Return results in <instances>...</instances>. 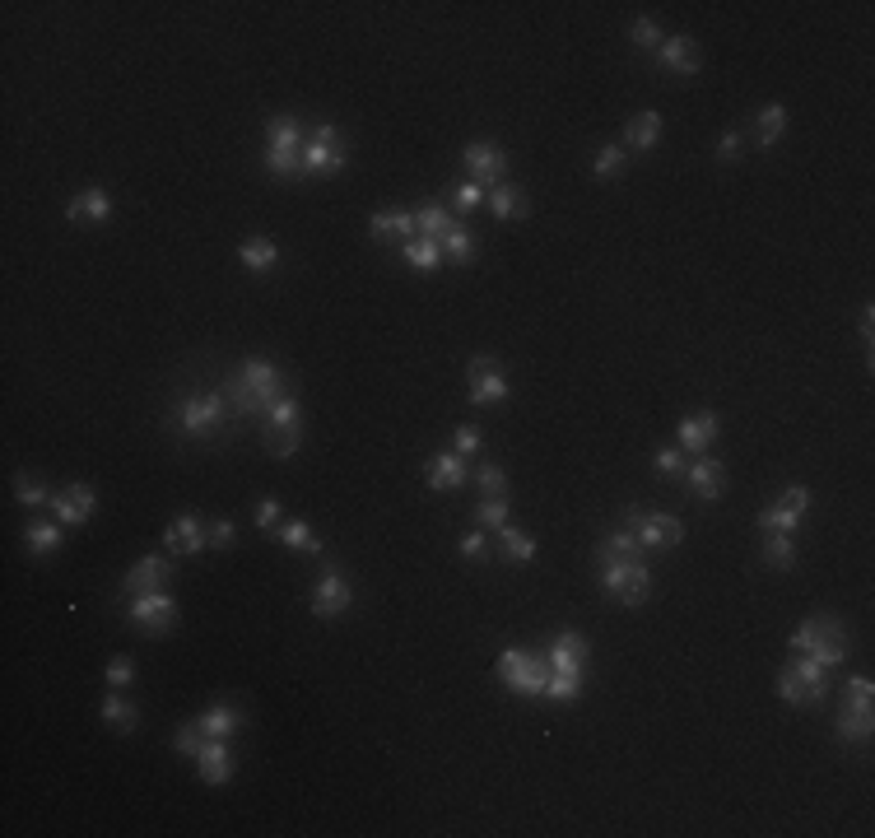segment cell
Listing matches in <instances>:
<instances>
[{
    "label": "cell",
    "mask_w": 875,
    "mask_h": 838,
    "mask_svg": "<svg viewBox=\"0 0 875 838\" xmlns=\"http://www.w3.org/2000/svg\"><path fill=\"white\" fill-rule=\"evenodd\" d=\"M596 578L606 587V596H615L624 610H638L652 592V573H647V555H606L596 550Z\"/></svg>",
    "instance_id": "1"
},
{
    "label": "cell",
    "mask_w": 875,
    "mask_h": 838,
    "mask_svg": "<svg viewBox=\"0 0 875 838\" xmlns=\"http://www.w3.org/2000/svg\"><path fill=\"white\" fill-rule=\"evenodd\" d=\"M787 648L806 652V657H815L824 671H834V666L848 662V648H852L848 624L838 620V615H810V620L796 624V634L787 638Z\"/></svg>",
    "instance_id": "2"
},
{
    "label": "cell",
    "mask_w": 875,
    "mask_h": 838,
    "mask_svg": "<svg viewBox=\"0 0 875 838\" xmlns=\"http://www.w3.org/2000/svg\"><path fill=\"white\" fill-rule=\"evenodd\" d=\"M233 419L229 401H224V392H191L182 396V406L173 410V424L177 433H187V438H215V433H224V424Z\"/></svg>",
    "instance_id": "3"
},
{
    "label": "cell",
    "mask_w": 875,
    "mask_h": 838,
    "mask_svg": "<svg viewBox=\"0 0 875 838\" xmlns=\"http://www.w3.org/2000/svg\"><path fill=\"white\" fill-rule=\"evenodd\" d=\"M350 163V145L336 122H317L303 136V177H336Z\"/></svg>",
    "instance_id": "4"
},
{
    "label": "cell",
    "mask_w": 875,
    "mask_h": 838,
    "mask_svg": "<svg viewBox=\"0 0 875 838\" xmlns=\"http://www.w3.org/2000/svg\"><path fill=\"white\" fill-rule=\"evenodd\" d=\"M266 173L303 177V126L294 117H270L266 122Z\"/></svg>",
    "instance_id": "5"
},
{
    "label": "cell",
    "mask_w": 875,
    "mask_h": 838,
    "mask_svg": "<svg viewBox=\"0 0 875 838\" xmlns=\"http://www.w3.org/2000/svg\"><path fill=\"white\" fill-rule=\"evenodd\" d=\"M499 680H503V690L508 694L540 699V694H545V680H550V657H545V652L508 648L499 657Z\"/></svg>",
    "instance_id": "6"
},
{
    "label": "cell",
    "mask_w": 875,
    "mask_h": 838,
    "mask_svg": "<svg viewBox=\"0 0 875 838\" xmlns=\"http://www.w3.org/2000/svg\"><path fill=\"white\" fill-rule=\"evenodd\" d=\"M824 676H829V671H824L815 657L796 652L792 662L778 671V694L792 703V708H810V703H820L824 690H829V680H824Z\"/></svg>",
    "instance_id": "7"
},
{
    "label": "cell",
    "mask_w": 875,
    "mask_h": 838,
    "mask_svg": "<svg viewBox=\"0 0 875 838\" xmlns=\"http://www.w3.org/2000/svg\"><path fill=\"white\" fill-rule=\"evenodd\" d=\"M624 531L638 536V545H643L647 555H652V550H675V545L685 541V522H680V517L647 513V508H629V513H624Z\"/></svg>",
    "instance_id": "8"
},
{
    "label": "cell",
    "mask_w": 875,
    "mask_h": 838,
    "mask_svg": "<svg viewBox=\"0 0 875 838\" xmlns=\"http://www.w3.org/2000/svg\"><path fill=\"white\" fill-rule=\"evenodd\" d=\"M126 620L149 638H163L177 629V601L168 592H140L126 596Z\"/></svg>",
    "instance_id": "9"
},
{
    "label": "cell",
    "mask_w": 875,
    "mask_h": 838,
    "mask_svg": "<svg viewBox=\"0 0 875 838\" xmlns=\"http://www.w3.org/2000/svg\"><path fill=\"white\" fill-rule=\"evenodd\" d=\"M466 378H471V387H466L471 406H503V401L512 396L508 373H503V364L499 359H489V354H475L471 364H466Z\"/></svg>",
    "instance_id": "10"
},
{
    "label": "cell",
    "mask_w": 875,
    "mask_h": 838,
    "mask_svg": "<svg viewBox=\"0 0 875 838\" xmlns=\"http://www.w3.org/2000/svg\"><path fill=\"white\" fill-rule=\"evenodd\" d=\"M312 615L317 620H340L345 610L354 606V587H350V578L345 573H336V568H326L322 578L312 582Z\"/></svg>",
    "instance_id": "11"
},
{
    "label": "cell",
    "mask_w": 875,
    "mask_h": 838,
    "mask_svg": "<svg viewBox=\"0 0 875 838\" xmlns=\"http://www.w3.org/2000/svg\"><path fill=\"white\" fill-rule=\"evenodd\" d=\"M461 163L471 168V182H480L485 191L508 182V154H503V145H494V140H471V145L461 149Z\"/></svg>",
    "instance_id": "12"
},
{
    "label": "cell",
    "mask_w": 875,
    "mask_h": 838,
    "mask_svg": "<svg viewBox=\"0 0 875 838\" xmlns=\"http://www.w3.org/2000/svg\"><path fill=\"white\" fill-rule=\"evenodd\" d=\"M173 559L168 555H145V559H135L131 568H126V578H122V592L126 596H140V592H168V582H173Z\"/></svg>",
    "instance_id": "13"
},
{
    "label": "cell",
    "mask_w": 875,
    "mask_h": 838,
    "mask_svg": "<svg viewBox=\"0 0 875 838\" xmlns=\"http://www.w3.org/2000/svg\"><path fill=\"white\" fill-rule=\"evenodd\" d=\"M545 657H550L554 676H587V657H592V648H587V638H582L578 629H564V634L550 638Z\"/></svg>",
    "instance_id": "14"
},
{
    "label": "cell",
    "mask_w": 875,
    "mask_h": 838,
    "mask_svg": "<svg viewBox=\"0 0 875 838\" xmlns=\"http://www.w3.org/2000/svg\"><path fill=\"white\" fill-rule=\"evenodd\" d=\"M94 508H98V489L84 485V480L66 485L61 494H52V513L61 527H84V522L94 517Z\"/></svg>",
    "instance_id": "15"
},
{
    "label": "cell",
    "mask_w": 875,
    "mask_h": 838,
    "mask_svg": "<svg viewBox=\"0 0 875 838\" xmlns=\"http://www.w3.org/2000/svg\"><path fill=\"white\" fill-rule=\"evenodd\" d=\"M163 545H168V555H173V559L201 555L205 545H210V536H205V517L177 513L173 522H168V531H163Z\"/></svg>",
    "instance_id": "16"
},
{
    "label": "cell",
    "mask_w": 875,
    "mask_h": 838,
    "mask_svg": "<svg viewBox=\"0 0 875 838\" xmlns=\"http://www.w3.org/2000/svg\"><path fill=\"white\" fill-rule=\"evenodd\" d=\"M680 480H685V489L694 494V499L717 503V499H722V489H727V466H722L717 457H694L685 466V475H680Z\"/></svg>",
    "instance_id": "17"
},
{
    "label": "cell",
    "mask_w": 875,
    "mask_h": 838,
    "mask_svg": "<svg viewBox=\"0 0 875 838\" xmlns=\"http://www.w3.org/2000/svg\"><path fill=\"white\" fill-rule=\"evenodd\" d=\"M657 66L666 70V75H680V80L699 75V66H703L699 42L685 38V33H675V38H661V47H657Z\"/></svg>",
    "instance_id": "18"
},
{
    "label": "cell",
    "mask_w": 875,
    "mask_h": 838,
    "mask_svg": "<svg viewBox=\"0 0 875 838\" xmlns=\"http://www.w3.org/2000/svg\"><path fill=\"white\" fill-rule=\"evenodd\" d=\"M717 443V415L713 410H699V415H685L675 424V447L685 457H708V447Z\"/></svg>",
    "instance_id": "19"
},
{
    "label": "cell",
    "mask_w": 875,
    "mask_h": 838,
    "mask_svg": "<svg viewBox=\"0 0 875 838\" xmlns=\"http://www.w3.org/2000/svg\"><path fill=\"white\" fill-rule=\"evenodd\" d=\"M424 480H429V489H438V494L466 489L471 485V466H466L461 452H433V457L424 461Z\"/></svg>",
    "instance_id": "20"
},
{
    "label": "cell",
    "mask_w": 875,
    "mask_h": 838,
    "mask_svg": "<svg viewBox=\"0 0 875 838\" xmlns=\"http://www.w3.org/2000/svg\"><path fill=\"white\" fill-rule=\"evenodd\" d=\"M66 219H70V224H108V219H112V196H108V187H84V191H75V196H70V205H66Z\"/></svg>",
    "instance_id": "21"
},
{
    "label": "cell",
    "mask_w": 875,
    "mask_h": 838,
    "mask_svg": "<svg viewBox=\"0 0 875 838\" xmlns=\"http://www.w3.org/2000/svg\"><path fill=\"white\" fill-rule=\"evenodd\" d=\"M196 769H201V783L205 787H224L233 778V750L219 736H210L205 741V750L196 755Z\"/></svg>",
    "instance_id": "22"
},
{
    "label": "cell",
    "mask_w": 875,
    "mask_h": 838,
    "mask_svg": "<svg viewBox=\"0 0 875 838\" xmlns=\"http://www.w3.org/2000/svg\"><path fill=\"white\" fill-rule=\"evenodd\" d=\"M368 233H373L377 243H401V247L410 243V238H419L410 210H377V215L368 219Z\"/></svg>",
    "instance_id": "23"
},
{
    "label": "cell",
    "mask_w": 875,
    "mask_h": 838,
    "mask_svg": "<svg viewBox=\"0 0 875 838\" xmlns=\"http://www.w3.org/2000/svg\"><path fill=\"white\" fill-rule=\"evenodd\" d=\"M238 368H243V378L252 382V392L261 396L266 406H275L284 396V373L270 364V359H247V364H238Z\"/></svg>",
    "instance_id": "24"
},
{
    "label": "cell",
    "mask_w": 875,
    "mask_h": 838,
    "mask_svg": "<svg viewBox=\"0 0 875 838\" xmlns=\"http://www.w3.org/2000/svg\"><path fill=\"white\" fill-rule=\"evenodd\" d=\"M98 717H103V727H112V731H135L140 727V703H135L131 694L112 690L98 703Z\"/></svg>",
    "instance_id": "25"
},
{
    "label": "cell",
    "mask_w": 875,
    "mask_h": 838,
    "mask_svg": "<svg viewBox=\"0 0 875 838\" xmlns=\"http://www.w3.org/2000/svg\"><path fill=\"white\" fill-rule=\"evenodd\" d=\"M205 727V736H219V741H229L233 731H243V722H247V713L238 708V703H210L201 717H196Z\"/></svg>",
    "instance_id": "26"
},
{
    "label": "cell",
    "mask_w": 875,
    "mask_h": 838,
    "mask_svg": "<svg viewBox=\"0 0 875 838\" xmlns=\"http://www.w3.org/2000/svg\"><path fill=\"white\" fill-rule=\"evenodd\" d=\"M661 140V112H638L633 122H624V149H633V154H647V149H657Z\"/></svg>",
    "instance_id": "27"
},
{
    "label": "cell",
    "mask_w": 875,
    "mask_h": 838,
    "mask_svg": "<svg viewBox=\"0 0 875 838\" xmlns=\"http://www.w3.org/2000/svg\"><path fill=\"white\" fill-rule=\"evenodd\" d=\"M61 541H66V531H61V522H28L24 527V550L33 559H47L61 550Z\"/></svg>",
    "instance_id": "28"
},
{
    "label": "cell",
    "mask_w": 875,
    "mask_h": 838,
    "mask_svg": "<svg viewBox=\"0 0 875 838\" xmlns=\"http://www.w3.org/2000/svg\"><path fill=\"white\" fill-rule=\"evenodd\" d=\"M485 210H489L494 219H517V215H526V191L517 187V182H499V187H489Z\"/></svg>",
    "instance_id": "29"
},
{
    "label": "cell",
    "mask_w": 875,
    "mask_h": 838,
    "mask_svg": "<svg viewBox=\"0 0 875 838\" xmlns=\"http://www.w3.org/2000/svg\"><path fill=\"white\" fill-rule=\"evenodd\" d=\"M438 247H443V266H471L480 257V243H475V233L466 224H452V233Z\"/></svg>",
    "instance_id": "30"
},
{
    "label": "cell",
    "mask_w": 875,
    "mask_h": 838,
    "mask_svg": "<svg viewBox=\"0 0 875 838\" xmlns=\"http://www.w3.org/2000/svg\"><path fill=\"white\" fill-rule=\"evenodd\" d=\"M270 536H275L280 545H289V550H303V555H322V541L312 536V527L303 522V517H284V522L270 531Z\"/></svg>",
    "instance_id": "31"
},
{
    "label": "cell",
    "mask_w": 875,
    "mask_h": 838,
    "mask_svg": "<svg viewBox=\"0 0 875 838\" xmlns=\"http://www.w3.org/2000/svg\"><path fill=\"white\" fill-rule=\"evenodd\" d=\"M238 261H243L252 275H270L280 266V247L270 243V238H247V243L238 247Z\"/></svg>",
    "instance_id": "32"
},
{
    "label": "cell",
    "mask_w": 875,
    "mask_h": 838,
    "mask_svg": "<svg viewBox=\"0 0 875 838\" xmlns=\"http://www.w3.org/2000/svg\"><path fill=\"white\" fill-rule=\"evenodd\" d=\"M782 131H787V108L782 103H768V108H759V117H754V145L759 149H773L782 140Z\"/></svg>",
    "instance_id": "33"
},
{
    "label": "cell",
    "mask_w": 875,
    "mask_h": 838,
    "mask_svg": "<svg viewBox=\"0 0 875 838\" xmlns=\"http://www.w3.org/2000/svg\"><path fill=\"white\" fill-rule=\"evenodd\" d=\"M452 224H457V219H452V210H447V205H419L415 210V229H419V238H433V243H443L447 233H452Z\"/></svg>",
    "instance_id": "34"
},
{
    "label": "cell",
    "mask_w": 875,
    "mask_h": 838,
    "mask_svg": "<svg viewBox=\"0 0 875 838\" xmlns=\"http://www.w3.org/2000/svg\"><path fill=\"white\" fill-rule=\"evenodd\" d=\"M759 559H764L768 568L787 573V568L796 564V541H792V536H782V531H764V541H759Z\"/></svg>",
    "instance_id": "35"
},
{
    "label": "cell",
    "mask_w": 875,
    "mask_h": 838,
    "mask_svg": "<svg viewBox=\"0 0 875 838\" xmlns=\"http://www.w3.org/2000/svg\"><path fill=\"white\" fill-rule=\"evenodd\" d=\"M871 713H852V708H843V713H838V722H834V736L843 745H866L871 741Z\"/></svg>",
    "instance_id": "36"
},
{
    "label": "cell",
    "mask_w": 875,
    "mask_h": 838,
    "mask_svg": "<svg viewBox=\"0 0 875 838\" xmlns=\"http://www.w3.org/2000/svg\"><path fill=\"white\" fill-rule=\"evenodd\" d=\"M261 443H266L270 457H294L298 443H303V424L298 429H280V424H261Z\"/></svg>",
    "instance_id": "37"
},
{
    "label": "cell",
    "mask_w": 875,
    "mask_h": 838,
    "mask_svg": "<svg viewBox=\"0 0 875 838\" xmlns=\"http://www.w3.org/2000/svg\"><path fill=\"white\" fill-rule=\"evenodd\" d=\"M499 555L512 559V564H531V559H536V541L508 522V527H499Z\"/></svg>",
    "instance_id": "38"
},
{
    "label": "cell",
    "mask_w": 875,
    "mask_h": 838,
    "mask_svg": "<svg viewBox=\"0 0 875 838\" xmlns=\"http://www.w3.org/2000/svg\"><path fill=\"white\" fill-rule=\"evenodd\" d=\"M401 257L415 266V271H438L443 266V247L433 243V238H410V243L401 247Z\"/></svg>",
    "instance_id": "39"
},
{
    "label": "cell",
    "mask_w": 875,
    "mask_h": 838,
    "mask_svg": "<svg viewBox=\"0 0 875 838\" xmlns=\"http://www.w3.org/2000/svg\"><path fill=\"white\" fill-rule=\"evenodd\" d=\"M485 196H489V191L480 187V182H471V177H466V182H457V187L447 191V210H452V215H471V210H480V205H485Z\"/></svg>",
    "instance_id": "40"
},
{
    "label": "cell",
    "mask_w": 875,
    "mask_h": 838,
    "mask_svg": "<svg viewBox=\"0 0 875 838\" xmlns=\"http://www.w3.org/2000/svg\"><path fill=\"white\" fill-rule=\"evenodd\" d=\"M624 168H629V149H624L620 140H615V145H601V149H596V159H592V173H596V177H606V182H610V177H620Z\"/></svg>",
    "instance_id": "41"
},
{
    "label": "cell",
    "mask_w": 875,
    "mask_h": 838,
    "mask_svg": "<svg viewBox=\"0 0 875 838\" xmlns=\"http://www.w3.org/2000/svg\"><path fill=\"white\" fill-rule=\"evenodd\" d=\"M205 741H210V736H205L201 722H187V727L173 731V755H177V759H196V755L205 750Z\"/></svg>",
    "instance_id": "42"
},
{
    "label": "cell",
    "mask_w": 875,
    "mask_h": 838,
    "mask_svg": "<svg viewBox=\"0 0 875 838\" xmlns=\"http://www.w3.org/2000/svg\"><path fill=\"white\" fill-rule=\"evenodd\" d=\"M471 480H475V489H480L485 499H503V494H508V475H503V466H494V461L475 466Z\"/></svg>",
    "instance_id": "43"
},
{
    "label": "cell",
    "mask_w": 875,
    "mask_h": 838,
    "mask_svg": "<svg viewBox=\"0 0 875 838\" xmlns=\"http://www.w3.org/2000/svg\"><path fill=\"white\" fill-rule=\"evenodd\" d=\"M512 522V508H508V494L503 499H485L480 508H475V527L480 531H499Z\"/></svg>",
    "instance_id": "44"
},
{
    "label": "cell",
    "mask_w": 875,
    "mask_h": 838,
    "mask_svg": "<svg viewBox=\"0 0 875 838\" xmlns=\"http://www.w3.org/2000/svg\"><path fill=\"white\" fill-rule=\"evenodd\" d=\"M796 527H801V517H796L792 508H782V503L759 508V531H782V536H792Z\"/></svg>",
    "instance_id": "45"
},
{
    "label": "cell",
    "mask_w": 875,
    "mask_h": 838,
    "mask_svg": "<svg viewBox=\"0 0 875 838\" xmlns=\"http://www.w3.org/2000/svg\"><path fill=\"white\" fill-rule=\"evenodd\" d=\"M582 685H587V676H554V671H550V680H545V694H540V699L573 703V699L582 694Z\"/></svg>",
    "instance_id": "46"
},
{
    "label": "cell",
    "mask_w": 875,
    "mask_h": 838,
    "mask_svg": "<svg viewBox=\"0 0 875 838\" xmlns=\"http://www.w3.org/2000/svg\"><path fill=\"white\" fill-rule=\"evenodd\" d=\"M871 699H875L871 676H852L848 680V694H843V708H852V713H875Z\"/></svg>",
    "instance_id": "47"
},
{
    "label": "cell",
    "mask_w": 875,
    "mask_h": 838,
    "mask_svg": "<svg viewBox=\"0 0 875 838\" xmlns=\"http://www.w3.org/2000/svg\"><path fill=\"white\" fill-rule=\"evenodd\" d=\"M661 38H666V33H661V28L652 24L647 14H638V19H633V24H629V42H633V47H638V52H657V47H661Z\"/></svg>",
    "instance_id": "48"
},
{
    "label": "cell",
    "mask_w": 875,
    "mask_h": 838,
    "mask_svg": "<svg viewBox=\"0 0 875 838\" xmlns=\"http://www.w3.org/2000/svg\"><path fill=\"white\" fill-rule=\"evenodd\" d=\"M303 410H298V396L294 392H284L280 401H275V406H270V415L261 419V424H280V429H298V424H303Z\"/></svg>",
    "instance_id": "49"
},
{
    "label": "cell",
    "mask_w": 875,
    "mask_h": 838,
    "mask_svg": "<svg viewBox=\"0 0 875 838\" xmlns=\"http://www.w3.org/2000/svg\"><path fill=\"white\" fill-rule=\"evenodd\" d=\"M14 499L24 503V508H42V503H52V494H47V485L33 480V475H14Z\"/></svg>",
    "instance_id": "50"
},
{
    "label": "cell",
    "mask_w": 875,
    "mask_h": 838,
    "mask_svg": "<svg viewBox=\"0 0 875 838\" xmlns=\"http://www.w3.org/2000/svg\"><path fill=\"white\" fill-rule=\"evenodd\" d=\"M685 466H689V457L680 452V447H657V452H652V471H657V475L680 480V475H685Z\"/></svg>",
    "instance_id": "51"
},
{
    "label": "cell",
    "mask_w": 875,
    "mask_h": 838,
    "mask_svg": "<svg viewBox=\"0 0 875 838\" xmlns=\"http://www.w3.org/2000/svg\"><path fill=\"white\" fill-rule=\"evenodd\" d=\"M485 447V433L475 429V424H461L457 433H452V452H461V457H475Z\"/></svg>",
    "instance_id": "52"
},
{
    "label": "cell",
    "mask_w": 875,
    "mask_h": 838,
    "mask_svg": "<svg viewBox=\"0 0 875 838\" xmlns=\"http://www.w3.org/2000/svg\"><path fill=\"white\" fill-rule=\"evenodd\" d=\"M205 536H210L215 550H229V545L238 541V527H233L229 517H210V522H205Z\"/></svg>",
    "instance_id": "53"
},
{
    "label": "cell",
    "mask_w": 875,
    "mask_h": 838,
    "mask_svg": "<svg viewBox=\"0 0 875 838\" xmlns=\"http://www.w3.org/2000/svg\"><path fill=\"white\" fill-rule=\"evenodd\" d=\"M103 680H108L112 690H126V685L135 680V662H131V657H112L108 671H103Z\"/></svg>",
    "instance_id": "54"
},
{
    "label": "cell",
    "mask_w": 875,
    "mask_h": 838,
    "mask_svg": "<svg viewBox=\"0 0 875 838\" xmlns=\"http://www.w3.org/2000/svg\"><path fill=\"white\" fill-rule=\"evenodd\" d=\"M778 503H782V508H792L796 517H806V513H810V503H815V499H810V489H806V485H787V489H782V499H778Z\"/></svg>",
    "instance_id": "55"
},
{
    "label": "cell",
    "mask_w": 875,
    "mask_h": 838,
    "mask_svg": "<svg viewBox=\"0 0 875 838\" xmlns=\"http://www.w3.org/2000/svg\"><path fill=\"white\" fill-rule=\"evenodd\" d=\"M745 154V136L741 131H727V136L717 140V163H736Z\"/></svg>",
    "instance_id": "56"
},
{
    "label": "cell",
    "mask_w": 875,
    "mask_h": 838,
    "mask_svg": "<svg viewBox=\"0 0 875 838\" xmlns=\"http://www.w3.org/2000/svg\"><path fill=\"white\" fill-rule=\"evenodd\" d=\"M461 555H466V559H475V564H485V559H489V541H485V531H466V536H461Z\"/></svg>",
    "instance_id": "57"
},
{
    "label": "cell",
    "mask_w": 875,
    "mask_h": 838,
    "mask_svg": "<svg viewBox=\"0 0 875 838\" xmlns=\"http://www.w3.org/2000/svg\"><path fill=\"white\" fill-rule=\"evenodd\" d=\"M284 517H280V503L275 499H261V508H256V531H275Z\"/></svg>",
    "instance_id": "58"
},
{
    "label": "cell",
    "mask_w": 875,
    "mask_h": 838,
    "mask_svg": "<svg viewBox=\"0 0 875 838\" xmlns=\"http://www.w3.org/2000/svg\"><path fill=\"white\" fill-rule=\"evenodd\" d=\"M862 340H866V345L875 340V312L871 308H862Z\"/></svg>",
    "instance_id": "59"
}]
</instances>
